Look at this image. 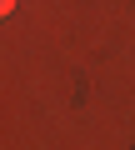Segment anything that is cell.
<instances>
[{
	"label": "cell",
	"mask_w": 135,
	"mask_h": 150,
	"mask_svg": "<svg viewBox=\"0 0 135 150\" xmlns=\"http://www.w3.org/2000/svg\"><path fill=\"white\" fill-rule=\"evenodd\" d=\"M0 10H15V0H0Z\"/></svg>",
	"instance_id": "6da1fadb"
}]
</instances>
